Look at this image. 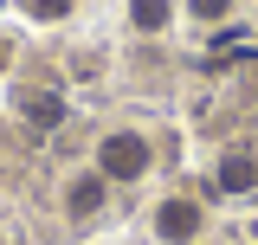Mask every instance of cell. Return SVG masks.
<instances>
[{
	"instance_id": "5b68a950",
	"label": "cell",
	"mask_w": 258,
	"mask_h": 245,
	"mask_svg": "<svg viewBox=\"0 0 258 245\" xmlns=\"http://www.w3.org/2000/svg\"><path fill=\"white\" fill-rule=\"evenodd\" d=\"M129 20H136L142 32H161L168 26V0H129Z\"/></svg>"
},
{
	"instance_id": "9c48e42d",
	"label": "cell",
	"mask_w": 258,
	"mask_h": 245,
	"mask_svg": "<svg viewBox=\"0 0 258 245\" xmlns=\"http://www.w3.org/2000/svg\"><path fill=\"white\" fill-rule=\"evenodd\" d=\"M0 65H7V45H0Z\"/></svg>"
},
{
	"instance_id": "277c9868",
	"label": "cell",
	"mask_w": 258,
	"mask_h": 245,
	"mask_svg": "<svg viewBox=\"0 0 258 245\" xmlns=\"http://www.w3.org/2000/svg\"><path fill=\"white\" fill-rule=\"evenodd\" d=\"M220 187H226V194H252V187H258L252 155H226V161H220Z\"/></svg>"
},
{
	"instance_id": "7a4b0ae2",
	"label": "cell",
	"mask_w": 258,
	"mask_h": 245,
	"mask_svg": "<svg viewBox=\"0 0 258 245\" xmlns=\"http://www.w3.org/2000/svg\"><path fill=\"white\" fill-rule=\"evenodd\" d=\"M155 232H161V239H174V245L200 239V207H194V200H168L161 219H155Z\"/></svg>"
},
{
	"instance_id": "52a82bcc",
	"label": "cell",
	"mask_w": 258,
	"mask_h": 245,
	"mask_svg": "<svg viewBox=\"0 0 258 245\" xmlns=\"http://www.w3.org/2000/svg\"><path fill=\"white\" fill-rule=\"evenodd\" d=\"M26 13H32V20H64L71 0H26Z\"/></svg>"
},
{
	"instance_id": "6da1fadb",
	"label": "cell",
	"mask_w": 258,
	"mask_h": 245,
	"mask_svg": "<svg viewBox=\"0 0 258 245\" xmlns=\"http://www.w3.org/2000/svg\"><path fill=\"white\" fill-rule=\"evenodd\" d=\"M97 174H103V181H136V174H149V136H136V129L103 136V149H97Z\"/></svg>"
},
{
	"instance_id": "ba28073f",
	"label": "cell",
	"mask_w": 258,
	"mask_h": 245,
	"mask_svg": "<svg viewBox=\"0 0 258 245\" xmlns=\"http://www.w3.org/2000/svg\"><path fill=\"white\" fill-rule=\"evenodd\" d=\"M187 7H194V20H220L232 0H187Z\"/></svg>"
},
{
	"instance_id": "3957f363",
	"label": "cell",
	"mask_w": 258,
	"mask_h": 245,
	"mask_svg": "<svg viewBox=\"0 0 258 245\" xmlns=\"http://www.w3.org/2000/svg\"><path fill=\"white\" fill-rule=\"evenodd\" d=\"M64 207H71L78 219H91L97 207H103V174H78V181H71V194H64Z\"/></svg>"
},
{
	"instance_id": "8992f818",
	"label": "cell",
	"mask_w": 258,
	"mask_h": 245,
	"mask_svg": "<svg viewBox=\"0 0 258 245\" xmlns=\"http://www.w3.org/2000/svg\"><path fill=\"white\" fill-rule=\"evenodd\" d=\"M58 116H64V103L52 91H45V97H26V122H32V129H52Z\"/></svg>"
}]
</instances>
